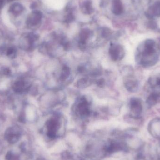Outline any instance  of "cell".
I'll use <instances>...</instances> for the list:
<instances>
[{
	"mask_svg": "<svg viewBox=\"0 0 160 160\" xmlns=\"http://www.w3.org/2000/svg\"><path fill=\"white\" fill-rule=\"evenodd\" d=\"M160 57V47L155 40L147 39L136 48L134 59L137 65L147 68L156 65Z\"/></svg>",
	"mask_w": 160,
	"mask_h": 160,
	"instance_id": "6da1fadb",
	"label": "cell"
},
{
	"mask_svg": "<svg viewBox=\"0 0 160 160\" xmlns=\"http://www.w3.org/2000/svg\"><path fill=\"white\" fill-rule=\"evenodd\" d=\"M60 119L59 116L56 115L47 121L46 126L49 137H54L56 135V132L61 126Z\"/></svg>",
	"mask_w": 160,
	"mask_h": 160,
	"instance_id": "8992f818",
	"label": "cell"
},
{
	"mask_svg": "<svg viewBox=\"0 0 160 160\" xmlns=\"http://www.w3.org/2000/svg\"><path fill=\"white\" fill-rule=\"evenodd\" d=\"M109 54L112 61L119 62L124 59L126 52L122 45L116 43H111L109 49Z\"/></svg>",
	"mask_w": 160,
	"mask_h": 160,
	"instance_id": "5b68a950",
	"label": "cell"
},
{
	"mask_svg": "<svg viewBox=\"0 0 160 160\" xmlns=\"http://www.w3.org/2000/svg\"><path fill=\"white\" fill-rule=\"evenodd\" d=\"M148 27L149 29H152V30H156L158 28V25L155 22L152 21L148 22Z\"/></svg>",
	"mask_w": 160,
	"mask_h": 160,
	"instance_id": "2e32d148",
	"label": "cell"
},
{
	"mask_svg": "<svg viewBox=\"0 0 160 160\" xmlns=\"http://www.w3.org/2000/svg\"><path fill=\"white\" fill-rule=\"evenodd\" d=\"M96 83L98 86L102 87L104 86V85H105V80L103 78L99 79L98 80H97Z\"/></svg>",
	"mask_w": 160,
	"mask_h": 160,
	"instance_id": "e0dca14e",
	"label": "cell"
},
{
	"mask_svg": "<svg viewBox=\"0 0 160 160\" xmlns=\"http://www.w3.org/2000/svg\"><path fill=\"white\" fill-rule=\"evenodd\" d=\"M130 118L135 120H141L143 112V103L142 100L138 97L131 98L128 102Z\"/></svg>",
	"mask_w": 160,
	"mask_h": 160,
	"instance_id": "7a4b0ae2",
	"label": "cell"
},
{
	"mask_svg": "<svg viewBox=\"0 0 160 160\" xmlns=\"http://www.w3.org/2000/svg\"><path fill=\"white\" fill-rule=\"evenodd\" d=\"M124 85L128 92L135 93L139 90L140 87L139 80L134 76L133 68L124 72Z\"/></svg>",
	"mask_w": 160,
	"mask_h": 160,
	"instance_id": "277c9868",
	"label": "cell"
},
{
	"mask_svg": "<svg viewBox=\"0 0 160 160\" xmlns=\"http://www.w3.org/2000/svg\"><path fill=\"white\" fill-rule=\"evenodd\" d=\"M17 52L16 49L13 48H8L6 51V55L10 58H14L16 57Z\"/></svg>",
	"mask_w": 160,
	"mask_h": 160,
	"instance_id": "9a60e30c",
	"label": "cell"
},
{
	"mask_svg": "<svg viewBox=\"0 0 160 160\" xmlns=\"http://www.w3.org/2000/svg\"><path fill=\"white\" fill-rule=\"evenodd\" d=\"M159 149H160V144Z\"/></svg>",
	"mask_w": 160,
	"mask_h": 160,
	"instance_id": "ac0fdd59",
	"label": "cell"
},
{
	"mask_svg": "<svg viewBox=\"0 0 160 160\" xmlns=\"http://www.w3.org/2000/svg\"><path fill=\"white\" fill-rule=\"evenodd\" d=\"M71 75V69L68 65H64L61 69L59 79L62 82L67 81Z\"/></svg>",
	"mask_w": 160,
	"mask_h": 160,
	"instance_id": "7c38bea8",
	"label": "cell"
},
{
	"mask_svg": "<svg viewBox=\"0 0 160 160\" xmlns=\"http://www.w3.org/2000/svg\"><path fill=\"white\" fill-rule=\"evenodd\" d=\"M92 83V81L88 78H83L78 80L77 87L79 88H85L89 86Z\"/></svg>",
	"mask_w": 160,
	"mask_h": 160,
	"instance_id": "4fadbf2b",
	"label": "cell"
},
{
	"mask_svg": "<svg viewBox=\"0 0 160 160\" xmlns=\"http://www.w3.org/2000/svg\"><path fill=\"white\" fill-rule=\"evenodd\" d=\"M160 102V94L150 92L147 98L146 103L149 108L154 107Z\"/></svg>",
	"mask_w": 160,
	"mask_h": 160,
	"instance_id": "30bf717a",
	"label": "cell"
},
{
	"mask_svg": "<svg viewBox=\"0 0 160 160\" xmlns=\"http://www.w3.org/2000/svg\"><path fill=\"white\" fill-rule=\"evenodd\" d=\"M147 86L150 92L160 94V73L155 74L148 78Z\"/></svg>",
	"mask_w": 160,
	"mask_h": 160,
	"instance_id": "ba28073f",
	"label": "cell"
},
{
	"mask_svg": "<svg viewBox=\"0 0 160 160\" xmlns=\"http://www.w3.org/2000/svg\"><path fill=\"white\" fill-rule=\"evenodd\" d=\"M31 88V85L25 80H20L14 83L13 89L17 93H22L28 91Z\"/></svg>",
	"mask_w": 160,
	"mask_h": 160,
	"instance_id": "9c48e42d",
	"label": "cell"
},
{
	"mask_svg": "<svg viewBox=\"0 0 160 160\" xmlns=\"http://www.w3.org/2000/svg\"><path fill=\"white\" fill-rule=\"evenodd\" d=\"M75 110L77 114L81 118L89 116L92 113L91 103L85 96H81L75 103Z\"/></svg>",
	"mask_w": 160,
	"mask_h": 160,
	"instance_id": "3957f363",
	"label": "cell"
},
{
	"mask_svg": "<svg viewBox=\"0 0 160 160\" xmlns=\"http://www.w3.org/2000/svg\"><path fill=\"white\" fill-rule=\"evenodd\" d=\"M123 11V6L120 0L115 1L113 5V12L116 15H120Z\"/></svg>",
	"mask_w": 160,
	"mask_h": 160,
	"instance_id": "5bb4252c",
	"label": "cell"
},
{
	"mask_svg": "<svg viewBox=\"0 0 160 160\" xmlns=\"http://www.w3.org/2000/svg\"><path fill=\"white\" fill-rule=\"evenodd\" d=\"M146 15L150 18L155 17H160V1H158L149 7Z\"/></svg>",
	"mask_w": 160,
	"mask_h": 160,
	"instance_id": "8fae6325",
	"label": "cell"
},
{
	"mask_svg": "<svg viewBox=\"0 0 160 160\" xmlns=\"http://www.w3.org/2000/svg\"><path fill=\"white\" fill-rule=\"evenodd\" d=\"M148 130L153 138L160 141V118H155L149 121Z\"/></svg>",
	"mask_w": 160,
	"mask_h": 160,
	"instance_id": "52a82bcc",
	"label": "cell"
}]
</instances>
